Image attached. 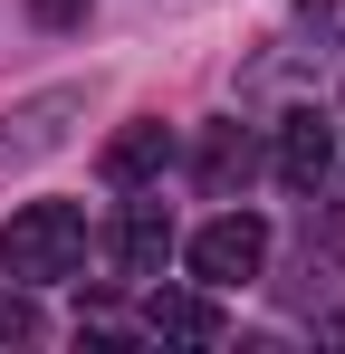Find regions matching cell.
Returning a JSON list of instances; mask_svg holds the SVG:
<instances>
[{
  "mask_svg": "<svg viewBox=\"0 0 345 354\" xmlns=\"http://www.w3.org/2000/svg\"><path fill=\"white\" fill-rule=\"evenodd\" d=\"M0 268L29 278V288L77 278V268H87V211H77V201H29V211H10V221H0Z\"/></svg>",
  "mask_w": 345,
  "mask_h": 354,
  "instance_id": "6da1fadb",
  "label": "cell"
},
{
  "mask_svg": "<svg viewBox=\"0 0 345 354\" xmlns=\"http://www.w3.org/2000/svg\"><path fill=\"white\" fill-rule=\"evenodd\" d=\"M182 259H192V278H202V288H240V278H259V268H269V221H259V211H221V221H202V230H192Z\"/></svg>",
  "mask_w": 345,
  "mask_h": 354,
  "instance_id": "7a4b0ae2",
  "label": "cell"
},
{
  "mask_svg": "<svg viewBox=\"0 0 345 354\" xmlns=\"http://www.w3.org/2000/svg\"><path fill=\"white\" fill-rule=\"evenodd\" d=\"M336 115H317V106H297V115L278 124V182L288 192H317V182H336Z\"/></svg>",
  "mask_w": 345,
  "mask_h": 354,
  "instance_id": "3957f363",
  "label": "cell"
},
{
  "mask_svg": "<svg viewBox=\"0 0 345 354\" xmlns=\"http://www.w3.org/2000/svg\"><path fill=\"white\" fill-rule=\"evenodd\" d=\"M67 115H77L67 86L39 96V106H19V115H0V173H29L39 153H57V144H67Z\"/></svg>",
  "mask_w": 345,
  "mask_h": 354,
  "instance_id": "277c9868",
  "label": "cell"
},
{
  "mask_svg": "<svg viewBox=\"0 0 345 354\" xmlns=\"http://www.w3.org/2000/svg\"><path fill=\"white\" fill-rule=\"evenodd\" d=\"M163 259H172V211L163 201H125V221H115V278H163Z\"/></svg>",
  "mask_w": 345,
  "mask_h": 354,
  "instance_id": "5b68a950",
  "label": "cell"
},
{
  "mask_svg": "<svg viewBox=\"0 0 345 354\" xmlns=\"http://www.w3.org/2000/svg\"><path fill=\"white\" fill-rule=\"evenodd\" d=\"M144 335H172V345H230V316L211 306V297H192V288H154Z\"/></svg>",
  "mask_w": 345,
  "mask_h": 354,
  "instance_id": "8992f818",
  "label": "cell"
},
{
  "mask_svg": "<svg viewBox=\"0 0 345 354\" xmlns=\"http://www.w3.org/2000/svg\"><path fill=\"white\" fill-rule=\"evenodd\" d=\"M163 163H172V124H163V115H134V124L106 144V182H115V192H144Z\"/></svg>",
  "mask_w": 345,
  "mask_h": 354,
  "instance_id": "52a82bcc",
  "label": "cell"
},
{
  "mask_svg": "<svg viewBox=\"0 0 345 354\" xmlns=\"http://www.w3.org/2000/svg\"><path fill=\"white\" fill-rule=\"evenodd\" d=\"M202 182H211V192L249 182V134H240V124H211V134H202Z\"/></svg>",
  "mask_w": 345,
  "mask_h": 354,
  "instance_id": "ba28073f",
  "label": "cell"
},
{
  "mask_svg": "<svg viewBox=\"0 0 345 354\" xmlns=\"http://www.w3.org/2000/svg\"><path fill=\"white\" fill-rule=\"evenodd\" d=\"M336 268H345L336 249H307V259L278 278V297H288V306H326V297H336Z\"/></svg>",
  "mask_w": 345,
  "mask_h": 354,
  "instance_id": "9c48e42d",
  "label": "cell"
},
{
  "mask_svg": "<svg viewBox=\"0 0 345 354\" xmlns=\"http://www.w3.org/2000/svg\"><path fill=\"white\" fill-rule=\"evenodd\" d=\"M0 345H39V306L19 288H0Z\"/></svg>",
  "mask_w": 345,
  "mask_h": 354,
  "instance_id": "30bf717a",
  "label": "cell"
},
{
  "mask_svg": "<svg viewBox=\"0 0 345 354\" xmlns=\"http://www.w3.org/2000/svg\"><path fill=\"white\" fill-rule=\"evenodd\" d=\"M39 19H48V29H77V19H87V0H39Z\"/></svg>",
  "mask_w": 345,
  "mask_h": 354,
  "instance_id": "8fae6325",
  "label": "cell"
}]
</instances>
